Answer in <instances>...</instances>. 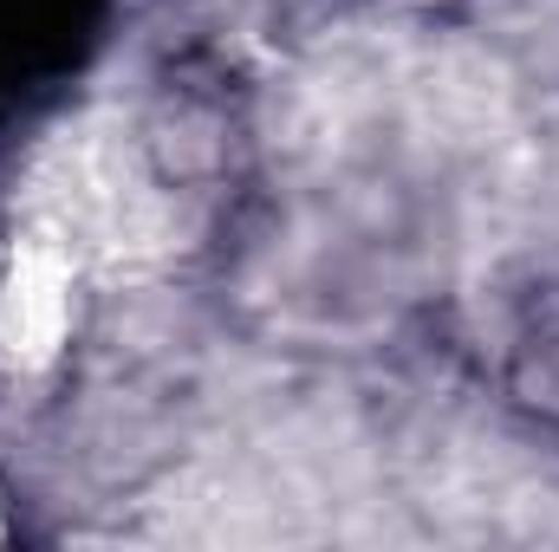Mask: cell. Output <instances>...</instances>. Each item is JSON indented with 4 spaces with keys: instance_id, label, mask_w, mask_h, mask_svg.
<instances>
[{
    "instance_id": "2",
    "label": "cell",
    "mask_w": 559,
    "mask_h": 552,
    "mask_svg": "<svg viewBox=\"0 0 559 552\" xmlns=\"http://www.w3.org/2000/svg\"><path fill=\"white\" fill-rule=\"evenodd\" d=\"M13 533V514H7V488H0V540Z\"/></svg>"
},
{
    "instance_id": "1",
    "label": "cell",
    "mask_w": 559,
    "mask_h": 552,
    "mask_svg": "<svg viewBox=\"0 0 559 552\" xmlns=\"http://www.w3.org/2000/svg\"><path fill=\"white\" fill-rule=\"evenodd\" d=\"M72 325V261L52 241H20L0 267V358L39 364Z\"/></svg>"
}]
</instances>
